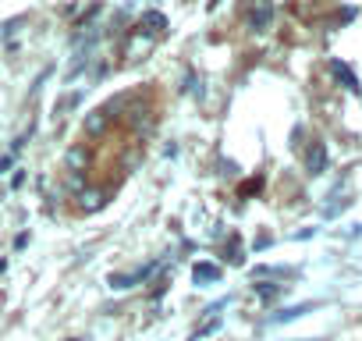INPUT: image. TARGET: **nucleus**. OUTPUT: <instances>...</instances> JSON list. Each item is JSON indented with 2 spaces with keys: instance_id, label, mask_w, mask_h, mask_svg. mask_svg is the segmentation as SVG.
Returning a JSON list of instances; mask_svg holds the SVG:
<instances>
[{
  "instance_id": "nucleus-4",
  "label": "nucleus",
  "mask_w": 362,
  "mask_h": 341,
  "mask_svg": "<svg viewBox=\"0 0 362 341\" xmlns=\"http://www.w3.org/2000/svg\"><path fill=\"white\" fill-rule=\"evenodd\" d=\"M305 167H309V175H323L327 170V146L323 142H313L305 149Z\"/></svg>"
},
{
  "instance_id": "nucleus-5",
  "label": "nucleus",
  "mask_w": 362,
  "mask_h": 341,
  "mask_svg": "<svg viewBox=\"0 0 362 341\" xmlns=\"http://www.w3.org/2000/svg\"><path fill=\"white\" fill-rule=\"evenodd\" d=\"M249 25H252L256 33H267V29L274 25V8L267 4V0H259V8L249 15Z\"/></svg>"
},
{
  "instance_id": "nucleus-3",
  "label": "nucleus",
  "mask_w": 362,
  "mask_h": 341,
  "mask_svg": "<svg viewBox=\"0 0 362 341\" xmlns=\"http://www.w3.org/2000/svg\"><path fill=\"white\" fill-rule=\"evenodd\" d=\"M224 277V270L217 267V263H210V260H199L196 267H192V281L196 284H217Z\"/></svg>"
},
{
  "instance_id": "nucleus-13",
  "label": "nucleus",
  "mask_w": 362,
  "mask_h": 341,
  "mask_svg": "<svg viewBox=\"0 0 362 341\" xmlns=\"http://www.w3.org/2000/svg\"><path fill=\"white\" fill-rule=\"evenodd\" d=\"M4 170H11V156H0V175H4Z\"/></svg>"
},
{
  "instance_id": "nucleus-7",
  "label": "nucleus",
  "mask_w": 362,
  "mask_h": 341,
  "mask_svg": "<svg viewBox=\"0 0 362 341\" xmlns=\"http://www.w3.org/2000/svg\"><path fill=\"white\" fill-rule=\"evenodd\" d=\"M139 29H146L149 36H163V33H167V15H160V11H146L142 22H139Z\"/></svg>"
},
{
  "instance_id": "nucleus-12",
  "label": "nucleus",
  "mask_w": 362,
  "mask_h": 341,
  "mask_svg": "<svg viewBox=\"0 0 362 341\" xmlns=\"http://www.w3.org/2000/svg\"><path fill=\"white\" fill-rule=\"evenodd\" d=\"M22 185H25V170L18 167V170H15V178H11V189H22Z\"/></svg>"
},
{
  "instance_id": "nucleus-10",
  "label": "nucleus",
  "mask_w": 362,
  "mask_h": 341,
  "mask_svg": "<svg viewBox=\"0 0 362 341\" xmlns=\"http://www.w3.org/2000/svg\"><path fill=\"white\" fill-rule=\"evenodd\" d=\"M305 309H309V306H295V309H284V313H277L274 320H277V323H284V320H295V316H302Z\"/></svg>"
},
{
  "instance_id": "nucleus-9",
  "label": "nucleus",
  "mask_w": 362,
  "mask_h": 341,
  "mask_svg": "<svg viewBox=\"0 0 362 341\" xmlns=\"http://www.w3.org/2000/svg\"><path fill=\"white\" fill-rule=\"evenodd\" d=\"M284 291V284H256V295L263 299V302H270V299H277Z\"/></svg>"
},
{
  "instance_id": "nucleus-14",
  "label": "nucleus",
  "mask_w": 362,
  "mask_h": 341,
  "mask_svg": "<svg viewBox=\"0 0 362 341\" xmlns=\"http://www.w3.org/2000/svg\"><path fill=\"white\" fill-rule=\"evenodd\" d=\"M75 341H82V337H75Z\"/></svg>"
},
{
  "instance_id": "nucleus-1",
  "label": "nucleus",
  "mask_w": 362,
  "mask_h": 341,
  "mask_svg": "<svg viewBox=\"0 0 362 341\" xmlns=\"http://www.w3.org/2000/svg\"><path fill=\"white\" fill-rule=\"evenodd\" d=\"M110 107H100V110H89L86 114V121H82V132L86 135H103L107 132V125H110Z\"/></svg>"
},
{
  "instance_id": "nucleus-6",
  "label": "nucleus",
  "mask_w": 362,
  "mask_h": 341,
  "mask_svg": "<svg viewBox=\"0 0 362 341\" xmlns=\"http://www.w3.org/2000/svg\"><path fill=\"white\" fill-rule=\"evenodd\" d=\"M64 163H68L71 175H82V170L89 167V149H86V146H71L68 156H64Z\"/></svg>"
},
{
  "instance_id": "nucleus-11",
  "label": "nucleus",
  "mask_w": 362,
  "mask_h": 341,
  "mask_svg": "<svg viewBox=\"0 0 362 341\" xmlns=\"http://www.w3.org/2000/svg\"><path fill=\"white\" fill-rule=\"evenodd\" d=\"M217 327H221V320H210V323H206V327H199V330H196V334H192V341H199V337H206V334H214V330H217Z\"/></svg>"
},
{
  "instance_id": "nucleus-8",
  "label": "nucleus",
  "mask_w": 362,
  "mask_h": 341,
  "mask_svg": "<svg viewBox=\"0 0 362 341\" xmlns=\"http://www.w3.org/2000/svg\"><path fill=\"white\" fill-rule=\"evenodd\" d=\"M330 71H334V79H337V82H344V89H355V93H358V79H355L341 61H330Z\"/></svg>"
},
{
  "instance_id": "nucleus-2",
  "label": "nucleus",
  "mask_w": 362,
  "mask_h": 341,
  "mask_svg": "<svg viewBox=\"0 0 362 341\" xmlns=\"http://www.w3.org/2000/svg\"><path fill=\"white\" fill-rule=\"evenodd\" d=\"M82 214H96V210H103L107 207V192L103 189H86V192H78V203H75Z\"/></svg>"
}]
</instances>
